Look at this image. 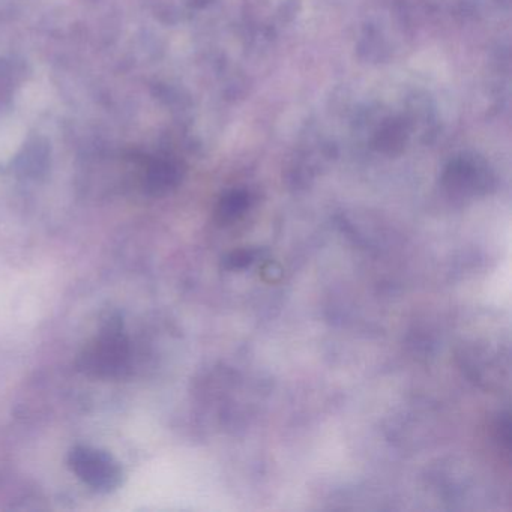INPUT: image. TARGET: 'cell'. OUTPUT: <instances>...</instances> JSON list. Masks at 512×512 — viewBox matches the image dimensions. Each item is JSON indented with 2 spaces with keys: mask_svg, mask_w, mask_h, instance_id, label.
<instances>
[{
  "mask_svg": "<svg viewBox=\"0 0 512 512\" xmlns=\"http://www.w3.org/2000/svg\"><path fill=\"white\" fill-rule=\"evenodd\" d=\"M130 362V346L121 328L110 325L80 358V368L97 377L122 376Z\"/></svg>",
  "mask_w": 512,
  "mask_h": 512,
  "instance_id": "obj_1",
  "label": "cell"
},
{
  "mask_svg": "<svg viewBox=\"0 0 512 512\" xmlns=\"http://www.w3.org/2000/svg\"><path fill=\"white\" fill-rule=\"evenodd\" d=\"M68 461L73 472L95 490L112 491L121 485V466L109 452L77 446L71 451Z\"/></svg>",
  "mask_w": 512,
  "mask_h": 512,
  "instance_id": "obj_2",
  "label": "cell"
},
{
  "mask_svg": "<svg viewBox=\"0 0 512 512\" xmlns=\"http://www.w3.org/2000/svg\"><path fill=\"white\" fill-rule=\"evenodd\" d=\"M247 200V196L242 193H232L229 197H226L221 202L220 211H218L221 220H235L238 215L244 214L248 206Z\"/></svg>",
  "mask_w": 512,
  "mask_h": 512,
  "instance_id": "obj_3",
  "label": "cell"
},
{
  "mask_svg": "<svg viewBox=\"0 0 512 512\" xmlns=\"http://www.w3.org/2000/svg\"><path fill=\"white\" fill-rule=\"evenodd\" d=\"M229 262L232 263V268H241V266L253 262V253L251 251H238V253L233 254Z\"/></svg>",
  "mask_w": 512,
  "mask_h": 512,
  "instance_id": "obj_4",
  "label": "cell"
}]
</instances>
